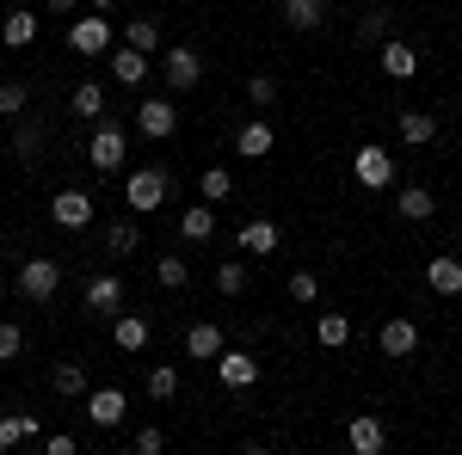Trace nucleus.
Masks as SVG:
<instances>
[{
    "instance_id": "obj_1",
    "label": "nucleus",
    "mask_w": 462,
    "mask_h": 455,
    "mask_svg": "<svg viewBox=\"0 0 462 455\" xmlns=\"http://www.w3.org/2000/svg\"><path fill=\"white\" fill-rule=\"evenodd\" d=\"M167 191H173V173H167V167H136V173L124 178V204H130V215H154L161 204H167Z\"/></svg>"
},
{
    "instance_id": "obj_2",
    "label": "nucleus",
    "mask_w": 462,
    "mask_h": 455,
    "mask_svg": "<svg viewBox=\"0 0 462 455\" xmlns=\"http://www.w3.org/2000/svg\"><path fill=\"white\" fill-rule=\"evenodd\" d=\"M13 289H19V302H50V296L62 289V265H56V259H25V265L13 271Z\"/></svg>"
},
{
    "instance_id": "obj_3",
    "label": "nucleus",
    "mask_w": 462,
    "mask_h": 455,
    "mask_svg": "<svg viewBox=\"0 0 462 455\" xmlns=\"http://www.w3.org/2000/svg\"><path fill=\"white\" fill-rule=\"evenodd\" d=\"M161 80H167L173 93H198V80H204V56H198L191 43H173V50H161Z\"/></svg>"
},
{
    "instance_id": "obj_4",
    "label": "nucleus",
    "mask_w": 462,
    "mask_h": 455,
    "mask_svg": "<svg viewBox=\"0 0 462 455\" xmlns=\"http://www.w3.org/2000/svg\"><path fill=\"white\" fill-rule=\"evenodd\" d=\"M93 215H99V204H93V191H80V185H62V191L50 197V222L69 228V234H80Z\"/></svg>"
},
{
    "instance_id": "obj_5",
    "label": "nucleus",
    "mask_w": 462,
    "mask_h": 455,
    "mask_svg": "<svg viewBox=\"0 0 462 455\" xmlns=\"http://www.w3.org/2000/svg\"><path fill=\"white\" fill-rule=\"evenodd\" d=\"M352 173H357L364 191H389L394 185V154L383 148V141H364V148L352 154Z\"/></svg>"
},
{
    "instance_id": "obj_6",
    "label": "nucleus",
    "mask_w": 462,
    "mask_h": 455,
    "mask_svg": "<svg viewBox=\"0 0 462 455\" xmlns=\"http://www.w3.org/2000/svg\"><path fill=\"white\" fill-rule=\"evenodd\" d=\"M124 154H130V136H124L111 117H99V130H93V141H87V160H93L99 173H117V167H124Z\"/></svg>"
},
{
    "instance_id": "obj_7",
    "label": "nucleus",
    "mask_w": 462,
    "mask_h": 455,
    "mask_svg": "<svg viewBox=\"0 0 462 455\" xmlns=\"http://www.w3.org/2000/svg\"><path fill=\"white\" fill-rule=\"evenodd\" d=\"M69 50H74V56H87V62L111 56V19H106V13H93V19H74V25H69Z\"/></svg>"
},
{
    "instance_id": "obj_8",
    "label": "nucleus",
    "mask_w": 462,
    "mask_h": 455,
    "mask_svg": "<svg viewBox=\"0 0 462 455\" xmlns=\"http://www.w3.org/2000/svg\"><path fill=\"white\" fill-rule=\"evenodd\" d=\"M346 450L352 455H383L389 450V424L376 419V413H357V419L346 424Z\"/></svg>"
},
{
    "instance_id": "obj_9",
    "label": "nucleus",
    "mask_w": 462,
    "mask_h": 455,
    "mask_svg": "<svg viewBox=\"0 0 462 455\" xmlns=\"http://www.w3.org/2000/svg\"><path fill=\"white\" fill-rule=\"evenodd\" d=\"M376 62H383L389 80H413V74H420V50H413L407 37H383V43H376Z\"/></svg>"
},
{
    "instance_id": "obj_10",
    "label": "nucleus",
    "mask_w": 462,
    "mask_h": 455,
    "mask_svg": "<svg viewBox=\"0 0 462 455\" xmlns=\"http://www.w3.org/2000/svg\"><path fill=\"white\" fill-rule=\"evenodd\" d=\"M80 302H87L93 314H117V308H124V278H117V271H93L87 289H80Z\"/></svg>"
},
{
    "instance_id": "obj_11",
    "label": "nucleus",
    "mask_w": 462,
    "mask_h": 455,
    "mask_svg": "<svg viewBox=\"0 0 462 455\" xmlns=\"http://www.w3.org/2000/svg\"><path fill=\"white\" fill-rule=\"evenodd\" d=\"M136 130H143L148 141H167L179 130V111H173V99H143L136 105Z\"/></svg>"
},
{
    "instance_id": "obj_12",
    "label": "nucleus",
    "mask_w": 462,
    "mask_h": 455,
    "mask_svg": "<svg viewBox=\"0 0 462 455\" xmlns=\"http://www.w3.org/2000/svg\"><path fill=\"white\" fill-rule=\"evenodd\" d=\"M124 413H130L124 387H93V394H87V419L99 424V431H117V424H124Z\"/></svg>"
},
{
    "instance_id": "obj_13",
    "label": "nucleus",
    "mask_w": 462,
    "mask_h": 455,
    "mask_svg": "<svg viewBox=\"0 0 462 455\" xmlns=\"http://www.w3.org/2000/svg\"><path fill=\"white\" fill-rule=\"evenodd\" d=\"M376 345H383V357H394V363H401V357H413V350H420V326H413L407 314H394V320H383Z\"/></svg>"
},
{
    "instance_id": "obj_14",
    "label": "nucleus",
    "mask_w": 462,
    "mask_h": 455,
    "mask_svg": "<svg viewBox=\"0 0 462 455\" xmlns=\"http://www.w3.org/2000/svg\"><path fill=\"white\" fill-rule=\"evenodd\" d=\"M216 376H222V387H253L259 382V363H253L247 350H216Z\"/></svg>"
},
{
    "instance_id": "obj_15",
    "label": "nucleus",
    "mask_w": 462,
    "mask_h": 455,
    "mask_svg": "<svg viewBox=\"0 0 462 455\" xmlns=\"http://www.w3.org/2000/svg\"><path fill=\"white\" fill-rule=\"evenodd\" d=\"M241 252L272 259V252H278V222H272V215H247V222H241Z\"/></svg>"
},
{
    "instance_id": "obj_16",
    "label": "nucleus",
    "mask_w": 462,
    "mask_h": 455,
    "mask_svg": "<svg viewBox=\"0 0 462 455\" xmlns=\"http://www.w3.org/2000/svg\"><path fill=\"white\" fill-rule=\"evenodd\" d=\"M235 148H241V154H247V160H265V154H272V148H278V130H272V123H265V117H247V123H241V130H235Z\"/></svg>"
},
{
    "instance_id": "obj_17",
    "label": "nucleus",
    "mask_w": 462,
    "mask_h": 455,
    "mask_svg": "<svg viewBox=\"0 0 462 455\" xmlns=\"http://www.w3.org/2000/svg\"><path fill=\"white\" fill-rule=\"evenodd\" d=\"M426 289H431V296H444V302H450V296H462V259L438 252V259L426 265Z\"/></svg>"
},
{
    "instance_id": "obj_18",
    "label": "nucleus",
    "mask_w": 462,
    "mask_h": 455,
    "mask_svg": "<svg viewBox=\"0 0 462 455\" xmlns=\"http://www.w3.org/2000/svg\"><path fill=\"white\" fill-rule=\"evenodd\" d=\"M0 43H6V50H32L37 43V13L32 6H13V13L0 19Z\"/></svg>"
},
{
    "instance_id": "obj_19",
    "label": "nucleus",
    "mask_w": 462,
    "mask_h": 455,
    "mask_svg": "<svg viewBox=\"0 0 462 455\" xmlns=\"http://www.w3.org/2000/svg\"><path fill=\"white\" fill-rule=\"evenodd\" d=\"M106 68H111V80H117V86H143V80H148V56L124 43V50H111Z\"/></svg>"
},
{
    "instance_id": "obj_20",
    "label": "nucleus",
    "mask_w": 462,
    "mask_h": 455,
    "mask_svg": "<svg viewBox=\"0 0 462 455\" xmlns=\"http://www.w3.org/2000/svg\"><path fill=\"white\" fill-rule=\"evenodd\" d=\"M394 130H401L407 148H431V141H438V117H431V111H401Z\"/></svg>"
},
{
    "instance_id": "obj_21",
    "label": "nucleus",
    "mask_w": 462,
    "mask_h": 455,
    "mask_svg": "<svg viewBox=\"0 0 462 455\" xmlns=\"http://www.w3.org/2000/svg\"><path fill=\"white\" fill-rule=\"evenodd\" d=\"M394 215H401V222H431V215H438V197H431L426 185H401V197H394Z\"/></svg>"
},
{
    "instance_id": "obj_22",
    "label": "nucleus",
    "mask_w": 462,
    "mask_h": 455,
    "mask_svg": "<svg viewBox=\"0 0 462 455\" xmlns=\"http://www.w3.org/2000/svg\"><path fill=\"white\" fill-rule=\"evenodd\" d=\"M69 111H74V117H93V123H99V117H106V111H111L106 86H99V80H80V86H74V93H69Z\"/></svg>"
},
{
    "instance_id": "obj_23",
    "label": "nucleus",
    "mask_w": 462,
    "mask_h": 455,
    "mask_svg": "<svg viewBox=\"0 0 462 455\" xmlns=\"http://www.w3.org/2000/svg\"><path fill=\"white\" fill-rule=\"evenodd\" d=\"M216 350H222V326H210V320L185 326V357H198V363H216Z\"/></svg>"
},
{
    "instance_id": "obj_24",
    "label": "nucleus",
    "mask_w": 462,
    "mask_h": 455,
    "mask_svg": "<svg viewBox=\"0 0 462 455\" xmlns=\"http://www.w3.org/2000/svg\"><path fill=\"white\" fill-rule=\"evenodd\" d=\"M19 130H13V154L25 160V167H37V154H43V117H13Z\"/></svg>"
},
{
    "instance_id": "obj_25",
    "label": "nucleus",
    "mask_w": 462,
    "mask_h": 455,
    "mask_svg": "<svg viewBox=\"0 0 462 455\" xmlns=\"http://www.w3.org/2000/svg\"><path fill=\"white\" fill-rule=\"evenodd\" d=\"M111 345L117 350H143L148 345V314H124V308H117V320H111Z\"/></svg>"
},
{
    "instance_id": "obj_26",
    "label": "nucleus",
    "mask_w": 462,
    "mask_h": 455,
    "mask_svg": "<svg viewBox=\"0 0 462 455\" xmlns=\"http://www.w3.org/2000/svg\"><path fill=\"white\" fill-rule=\"evenodd\" d=\"M179 234H185V241H198V246H204V241L216 234V204H191V210L179 215Z\"/></svg>"
},
{
    "instance_id": "obj_27",
    "label": "nucleus",
    "mask_w": 462,
    "mask_h": 455,
    "mask_svg": "<svg viewBox=\"0 0 462 455\" xmlns=\"http://www.w3.org/2000/svg\"><path fill=\"white\" fill-rule=\"evenodd\" d=\"M284 19L296 32H320L327 25V0H284Z\"/></svg>"
},
{
    "instance_id": "obj_28",
    "label": "nucleus",
    "mask_w": 462,
    "mask_h": 455,
    "mask_svg": "<svg viewBox=\"0 0 462 455\" xmlns=\"http://www.w3.org/2000/svg\"><path fill=\"white\" fill-rule=\"evenodd\" d=\"M136 246H143V228H136L130 215H124V222H111V228H106V252H111V259H130Z\"/></svg>"
},
{
    "instance_id": "obj_29",
    "label": "nucleus",
    "mask_w": 462,
    "mask_h": 455,
    "mask_svg": "<svg viewBox=\"0 0 462 455\" xmlns=\"http://www.w3.org/2000/svg\"><path fill=\"white\" fill-rule=\"evenodd\" d=\"M198 191H204V204H228L235 197V173L228 167H204L198 173Z\"/></svg>"
},
{
    "instance_id": "obj_30",
    "label": "nucleus",
    "mask_w": 462,
    "mask_h": 455,
    "mask_svg": "<svg viewBox=\"0 0 462 455\" xmlns=\"http://www.w3.org/2000/svg\"><path fill=\"white\" fill-rule=\"evenodd\" d=\"M50 387H56L62 400H87V369H80V363H56V369H50Z\"/></svg>"
},
{
    "instance_id": "obj_31",
    "label": "nucleus",
    "mask_w": 462,
    "mask_h": 455,
    "mask_svg": "<svg viewBox=\"0 0 462 455\" xmlns=\"http://www.w3.org/2000/svg\"><path fill=\"white\" fill-rule=\"evenodd\" d=\"M43 431H37L32 413H13V419H0V450H13V443H37Z\"/></svg>"
},
{
    "instance_id": "obj_32",
    "label": "nucleus",
    "mask_w": 462,
    "mask_h": 455,
    "mask_svg": "<svg viewBox=\"0 0 462 455\" xmlns=\"http://www.w3.org/2000/svg\"><path fill=\"white\" fill-rule=\"evenodd\" d=\"M124 43L143 50V56H154V50H161V19H130V25H124Z\"/></svg>"
},
{
    "instance_id": "obj_33",
    "label": "nucleus",
    "mask_w": 462,
    "mask_h": 455,
    "mask_svg": "<svg viewBox=\"0 0 462 455\" xmlns=\"http://www.w3.org/2000/svg\"><path fill=\"white\" fill-rule=\"evenodd\" d=\"M154 278H161V289H185V283H191V265H185L179 252H161V259H154Z\"/></svg>"
},
{
    "instance_id": "obj_34",
    "label": "nucleus",
    "mask_w": 462,
    "mask_h": 455,
    "mask_svg": "<svg viewBox=\"0 0 462 455\" xmlns=\"http://www.w3.org/2000/svg\"><path fill=\"white\" fill-rule=\"evenodd\" d=\"M32 105V80H0V117H25Z\"/></svg>"
},
{
    "instance_id": "obj_35",
    "label": "nucleus",
    "mask_w": 462,
    "mask_h": 455,
    "mask_svg": "<svg viewBox=\"0 0 462 455\" xmlns=\"http://www.w3.org/2000/svg\"><path fill=\"white\" fill-rule=\"evenodd\" d=\"M179 394V369L173 363H148V400H173Z\"/></svg>"
},
{
    "instance_id": "obj_36",
    "label": "nucleus",
    "mask_w": 462,
    "mask_h": 455,
    "mask_svg": "<svg viewBox=\"0 0 462 455\" xmlns=\"http://www.w3.org/2000/svg\"><path fill=\"white\" fill-rule=\"evenodd\" d=\"M315 339H320L327 350H339L346 339H352V320H346V314H320V320H315Z\"/></svg>"
},
{
    "instance_id": "obj_37",
    "label": "nucleus",
    "mask_w": 462,
    "mask_h": 455,
    "mask_svg": "<svg viewBox=\"0 0 462 455\" xmlns=\"http://www.w3.org/2000/svg\"><path fill=\"white\" fill-rule=\"evenodd\" d=\"M389 6H370V13H364V19H357V37H364V43H383V37H389Z\"/></svg>"
},
{
    "instance_id": "obj_38",
    "label": "nucleus",
    "mask_w": 462,
    "mask_h": 455,
    "mask_svg": "<svg viewBox=\"0 0 462 455\" xmlns=\"http://www.w3.org/2000/svg\"><path fill=\"white\" fill-rule=\"evenodd\" d=\"M247 99H253V111H272V105H278V80H272V74H253Z\"/></svg>"
},
{
    "instance_id": "obj_39",
    "label": "nucleus",
    "mask_w": 462,
    "mask_h": 455,
    "mask_svg": "<svg viewBox=\"0 0 462 455\" xmlns=\"http://www.w3.org/2000/svg\"><path fill=\"white\" fill-rule=\"evenodd\" d=\"M290 302H302V308L320 302V278L315 271H290Z\"/></svg>"
},
{
    "instance_id": "obj_40",
    "label": "nucleus",
    "mask_w": 462,
    "mask_h": 455,
    "mask_svg": "<svg viewBox=\"0 0 462 455\" xmlns=\"http://www.w3.org/2000/svg\"><path fill=\"white\" fill-rule=\"evenodd\" d=\"M216 289L222 296H247V265H216Z\"/></svg>"
},
{
    "instance_id": "obj_41",
    "label": "nucleus",
    "mask_w": 462,
    "mask_h": 455,
    "mask_svg": "<svg viewBox=\"0 0 462 455\" xmlns=\"http://www.w3.org/2000/svg\"><path fill=\"white\" fill-rule=\"evenodd\" d=\"M25 350V326H13V320H0V363H13Z\"/></svg>"
},
{
    "instance_id": "obj_42",
    "label": "nucleus",
    "mask_w": 462,
    "mask_h": 455,
    "mask_svg": "<svg viewBox=\"0 0 462 455\" xmlns=\"http://www.w3.org/2000/svg\"><path fill=\"white\" fill-rule=\"evenodd\" d=\"M130 450H136V455H161V450H167V437H161L154 424H143V431L130 437Z\"/></svg>"
},
{
    "instance_id": "obj_43",
    "label": "nucleus",
    "mask_w": 462,
    "mask_h": 455,
    "mask_svg": "<svg viewBox=\"0 0 462 455\" xmlns=\"http://www.w3.org/2000/svg\"><path fill=\"white\" fill-rule=\"evenodd\" d=\"M50 455H80V437H69V431H50V437H37Z\"/></svg>"
},
{
    "instance_id": "obj_44",
    "label": "nucleus",
    "mask_w": 462,
    "mask_h": 455,
    "mask_svg": "<svg viewBox=\"0 0 462 455\" xmlns=\"http://www.w3.org/2000/svg\"><path fill=\"white\" fill-rule=\"evenodd\" d=\"M74 6H80V0H43V13H56V19H69Z\"/></svg>"
},
{
    "instance_id": "obj_45",
    "label": "nucleus",
    "mask_w": 462,
    "mask_h": 455,
    "mask_svg": "<svg viewBox=\"0 0 462 455\" xmlns=\"http://www.w3.org/2000/svg\"><path fill=\"white\" fill-rule=\"evenodd\" d=\"M117 6H124V0H93V13H117Z\"/></svg>"
}]
</instances>
